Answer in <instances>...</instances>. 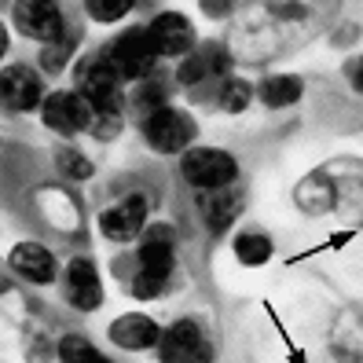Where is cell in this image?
I'll return each mask as SVG.
<instances>
[{
    "mask_svg": "<svg viewBox=\"0 0 363 363\" xmlns=\"http://www.w3.org/2000/svg\"><path fill=\"white\" fill-rule=\"evenodd\" d=\"M180 169H184L187 184H195L202 191L228 187V184H235V177H239L235 158L228 151H217V147H199V151H187L184 162H180Z\"/></svg>",
    "mask_w": 363,
    "mask_h": 363,
    "instance_id": "2",
    "label": "cell"
},
{
    "mask_svg": "<svg viewBox=\"0 0 363 363\" xmlns=\"http://www.w3.org/2000/svg\"><path fill=\"white\" fill-rule=\"evenodd\" d=\"M59 169L67 177H74V180H84V177H92V162L84 158V155H77V151H67V155H59Z\"/></svg>",
    "mask_w": 363,
    "mask_h": 363,
    "instance_id": "23",
    "label": "cell"
},
{
    "mask_svg": "<svg viewBox=\"0 0 363 363\" xmlns=\"http://www.w3.org/2000/svg\"><path fill=\"white\" fill-rule=\"evenodd\" d=\"M228 70V52L224 48H217V45H206V48H195L184 62H180V81L184 84H199L202 77H209V74H224Z\"/></svg>",
    "mask_w": 363,
    "mask_h": 363,
    "instance_id": "15",
    "label": "cell"
},
{
    "mask_svg": "<svg viewBox=\"0 0 363 363\" xmlns=\"http://www.w3.org/2000/svg\"><path fill=\"white\" fill-rule=\"evenodd\" d=\"M242 206H246V195L239 187H217V191H206L202 195V213H206V224H209V231H224L235 217L242 213Z\"/></svg>",
    "mask_w": 363,
    "mask_h": 363,
    "instance_id": "13",
    "label": "cell"
},
{
    "mask_svg": "<svg viewBox=\"0 0 363 363\" xmlns=\"http://www.w3.org/2000/svg\"><path fill=\"white\" fill-rule=\"evenodd\" d=\"M143 136L155 151L177 155L195 140V121H191L184 111H173V106H162V111H151L143 121Z\"/></svg>",
    "mask_w": 363,
    "mask_h": 363,
    "instance_id": "3",
    "label": "cell"
},
{
    "mask_svg": "<svg viewBox=\"0 0 363 363\" xmlns=\"http://www.w3.org/2000/svg\"><path fill=\"white\" fill-rule=\"evenodd\" d=\"M8 268L15 275H23L26 283H52L55 279V261H52V253L45 246H37V242H23V246H15L11 250V257H8Z\"/></svg>",
    "mask_w": 363,
    "mask_h": 363,
    "instance_id": "12",
    "label": "cell"
},
{
    "mask_svg": "<svg viewBox=\"0 0 363 363\" xmlns=\"http://www.w3.org/2000/svg\"><path fill=\"white\" fill-rule=\"evenodd\" d=\"M158 52L151 48L147 30H129L114 40V48L106 52V62L114 67L118 77H151Z\"/></svg>",
    "mask_w": 363,
    "mask_h": 363,
    "instance_id": "5",
    "label": "cell"
},
{
    "mask_svg": "<svg viewBox=\"0 0 363 363\" xmlns=\"http://www.w3.org/2000/svg\"><path fill=\"white\" fill-rule=\"evenodd\" d=\"M143 220H147V202L140 195L121 199L118 206L99 213V228H103L106 239H114V242H129L133 235H140L143 231Z\"/></svg>",
    "mask_w": 363,
    "mask_h": 363,
    "instance_id": "9",
    "label": "cell"
},
{
    "mask_svg": "<svg viewBox=\"0 0 363 363\" xmlns=\"http://www.w3.org/2000/svg\"><path fill=\"white\" fill-rule=\"evenodd\" d=\"M15 26L23 30L26 37L40 40V45H55V40H67V26H62V11L55 4H33V0H26V4H15Z\"/></svg>",
    "mask_w": 363,
    "mask_h": 363,
    "instance_id": "7",
    "label": "cell"
},
{
    "mask_svg": "<svg viewBox=\"0 0 363 363\" xmlns=\"http://www.w3.org/2000/svg\"><path fill=\"white\" fill-rule=\"evenodd\" d=\"M158 352H162V363H209L213 359V349L195 319H180V323L169 327L158 341Z\"/></svg>",
    "mask_w": 363,
    "mask_h": 363,
    "instance_id": "4",
    "label": "cell"
},
{
    "mask_svg": "<svg viewBox=\"0 0 363 363\" xmlns=\"http://www.w3.org/2000/svg\"><path fill=\"white\" fill-rule=\"evenodd\" d=\"M162 99H165V89L162 84H147V89H140L136 92V103H143V106H155V111H162Z\"/></svg>",
    "mask_w": 363,
    "mask_h": 363,
    "instance_id": "24",
    "label": "cell"
},
{
    "mask_svg": "<svg viewBox=\"0 0 363 363\" xmlns=\"http://www.w3.org/2000/svg\"><path fill=\"white\" fill-rule=\"evenodd\" d=\"M261 99L268 106H290L301 99V81L290 77V74H275V77H264L261 84Z\"/></svg>",
    "mask_w": 363,
    "mask_h": 363,
    "instance_id": "17",
    "label": "cell"
},
{
    "mask_svg": "<svg viewBox=\"0 0 363 363\" xmlns=\"http://www.w3.org/2000/svg\"><path fill=\"white\" fill-rule=\"evenodd\" d=\"M84 8H89V15L96 18V23H118V18L129 11L133 4H129V0H89Z\"/></svg>",
    "mask_w": 363,
    "mask_h": 363,
    "instance_id": "22",
    "label": "cell"
},
{
    "mask_svg": "<svg viewBox=\"0 0 363 363\" xmlns=\"http://www.w3.org/2000/svg\"><path fill=\"white\" fill-rule=\"evenodd\" d=\"M165 279H169V275H162V272L140 268V275H133V294L140 297V301H151V297H158L165 290Z\"/></svg>",
    "mask_w": 363,
    "mask_h": 363,
    "instance_id": "20",
    "label": "cell"
},
{
    "mask_svg": "<svg viewBox=\"0 0 363 363\" xmlns=\"http://www.w3.org/2000/svg\"><path fill=\"white\" fill-rule=\"evenodd\" d=\"M147 37H151V48L158 55H184V52L191 55L195 52V26L177 11L158 15L155 23L147 26Z\"/></svg>",
    "mask_w": 363,
    "mask_h": 363,
    "instance_id": "8",
    "label": "cell"
},
{
    "mask_svg": "<svg viewBox=\"0 0 363 363\" xmlns=\"http://www.w3.org/2000/svg\"><path fill=\"white\" fill-rule=\"evenodd\" d=\"M349 77H352V84L363 92V59H356V62H349Z\"/></svg>",
    "mask_w": 363,
    "mask_h": 363,
    "instance_id": "25",
    "label": "cell"
},
{
    "mask_svg": "<svg viewBox=\"0 0 363 363\" xmlns=\"http://www.w3.org/2000/svg\"><path fill=\"white\" fill-rule=\"evenodd\" d=\"M40 114H45L48 129L59 133V136H74V133L89 129V125L96 121L92 106L81 99V92H52L45 99V106H40Z\"/></svg>",
    "mask_w": 363,
    "mask_h": 363,
    "instance_id": "6",
    "label": "cell"
},
{
    "mask_svg": "<svg viewBox=\"0 0 363 363\" xmlns=\"http://www.w3.org/2000/svg\"><path fill=\"white\" fill-rule=\"evenodd\" d=\"M77 92L81 99L92 106V114H118L121 106V77L114 74V67L106 59H89L77 70Z\"/></svg>",
    "mask_w": 363,
    "mask_h": 363,
    "instance_id": "1",
    "label": "cell"
},
{
    "mask_svg": "<svg viewBox=\"0 0 363 363\" xmlns=\"http://www.w3.org/2000/svg\"><path fill=\"white\" fill-rule=\"evenodd\" d=\"M4 103L11 111H33L40 103V81L30 67H8L4 70Z\"/></svg>",
    "mask_w": 363,
    "mask_h": 363,
    "instance_id": "14",
    "label": "cell"
},
{
    "mask_svg": "<svg viewBox=\"0 0 363 363\" xmlns=\"http://www.w3.org/2000/svg\"><path fill=\"white\" fill-rule=\"evenodd\" d=\"M140 268L162 272V275L173 272V235H169V228L147 231V239L140 246Z\"/></svg>",
    "mask_w": 363,
    "mask_h": 363,
    "instance_id": "16",
    "label": "cell"
},
{
    "mask_svg": "<svg viewBox=\"0 0 363 363\" xmlns=\"http://www.w3.org/2000/svg\"><path fill=\"white\" fill-rule=\"evenodd\" d=\"M59 356H62V363H111L99 349H92L89 341L77 337V334H70V337L59 341Z\"/></svg>",
    "mask_w": 363,
    "mask_h": 363,
    "instance_id": "18",
    "label": "cell"
},
{
    "mask_svg": "<svg viewBox=\"0 0 363 363\" xmlns=\"http://www.w3.org/2000/svg\"><path fill=\"white\" fill-rule=\"evenodd\" d=\"M67 297L81 312H92V308L103 305V286H99V275H96L92 261L77 257V261L67 264Z\"/></svg>",
    "mask_w": 363,
    "mask_h": 363,
    "instance_id": "10",
    "label": "cell"
},
{
    "mask_svg": "<svg viewBox=\"0 0 363 363\" xmlns=\"http://www.w3.org/2000/svg\"><path fill=\"white\" fill-rule=\"evenodd\" d=\"M250 84L246 81H228L224 89H220V106L228 114H239V111H246V103H250Z\"/></svg>",
    "mask_w": 363,
    "mask_h": 363,
    "instance_id": "21",
    "label": "cell"
},
{
    "mask_svg": "<svg viewBox=\"0 0 363 363\" xmlns=\"http://www.w3.org/2000/svg\"><path fill=\"white\" fill-rule=\"evenodd\" d=\"M235 257H239L242 264H264L272 257V242L268 235H239V242H235Z\"/></svg>",
    "mask_w": 363,
    "mask_h": 363,
    "instance_id": "19",
    "label": "cell"
},
{
    "mask_svg": "<svg viewBox=\"0 0 363 363\" xmlns=\"http://www.w3.org/2000/svg\"><path fill=\"white\" fill-rule=\"evenodd\" d=\"M111 341L121 349H151L162 341V330L151 315H143V312H129V315H121L111 323Z\"/></svg>",
    "mask_w": 363,
    "mask_h": 363,
    "instance_id": "11",
    "label": "cell"
}]
</instances>
